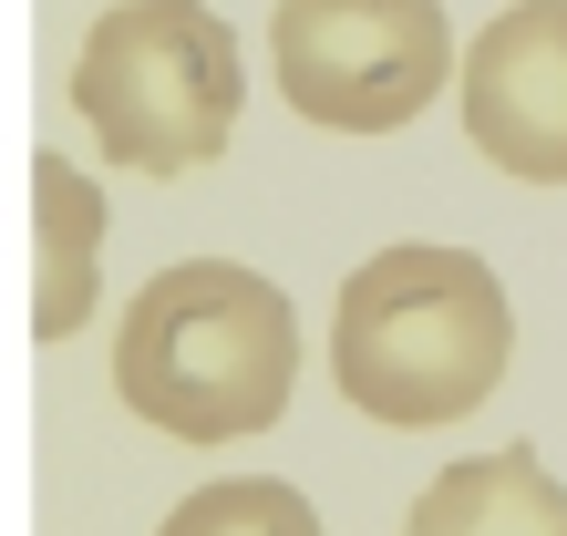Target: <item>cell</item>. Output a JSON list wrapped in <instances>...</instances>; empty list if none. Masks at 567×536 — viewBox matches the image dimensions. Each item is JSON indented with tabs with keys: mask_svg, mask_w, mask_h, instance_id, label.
Segmentation results:
<instances>
[{
	"mask_svg": "<svg viewBox=\"0 0 567 536\" xmlns=\"http://www.w3.org/2000/svg\"><path fill=\"white\" fill-rule=\"evenodd\" d=\"M114 392L165 444H248L299 392V310L238 258H176L114 330Z\"/></svg>",
	"mask_w": 567,
	"mask_h": 536,
	"instance_id": "1",
	"label": "cell"
},
{
	"mask_svg": "<svg viewBox=\"0 0 567 536\" xmlns=\"http://www.w3.org/2000/svg\"><path fill=\"white\" fill-rule=\"evenodd\" d=\"M516 310L475 248H382L341 279L330 310V382L351 413L392 433H444L506 382Z\"/></svg>",
	"mask_w": 567,
	"mask_h": 536,
	"instance_id": "2",
	"label": "cell"
},
{
	"mask_svg": "<svg viewBox=\"0 0 567 536\" xmlns=\"http://www.w3.org/2000/svg\"><path fill=\"white\" fill-rule=\"evenodd\" d=\"M73 114L93 124L104 165L196 176L227 155L248 114V62L207 0H114L73 52Z\"/></svg>",
	"mask_w": 567,
	"mask_h": 536,
	"instance_id": "3",
	"label": "cell"
},
{
	"mask_svg": "<svg viewBox=\"0 0 567 536\" xmlns=\"http://www.w3.org/2000/svg\"><path fill=\"white\" fill-rule=\"evenodd\" d=\"M269 62L299 124L392 134L454 83V21L444 0H279Z\"/></svg>",
	"mask_w": 567,
	"mask_h": 536,
	"instance_id": "4",
	"label": "cell"
},
{
	"mask_svg": "<svg viewBox=\"0 0 567 536\" xmlns=\"http://www.w3.org/2000/svg\"><path fill=\"white\" fill-rule=\"evenodd\" d=\"M464 134L495 176L567 186V0H516L464 42Z\"/></svg>",
	"mask_w": 567,
	"mask_h": 536,
	"instance_id": "5",
	"label": "cell"
},
{
	"mask_svg": "<svg viewBox=\"0 0 567 536\" xmlns=\"http://www.w3.org/2000/svg\"><path fill=\"white\" fill-rule=\"evenodd\" d=\"M403 536H567V485L547 475L537 444H495V454L444 464L413 495Z\"/></svg>",
	"mask_w": 567,
	"mask_h": 536,
	"instance_id": "6",
	"label": "cell"
},
{
	"mask_svg": "<svg viewBox=\"0 0 567 536\" xmlns=\"http://www.w3.org/2000/svg\"><path fill=\"white\" fill-rule=\"evenodd\" d=\"M93 248H104V186L73 155H31V341H73L93 320Z\"/></svg>",
	"mask_w": 567,
	"mask_h": 536,
	"instance_id": "7",
	"label": "cell"
},
{
	"mask_svg": "<svg viewBox=\"0 0 567 536\" xmlns=\"http://www.w3.org/2000/svg\"><path fill=\"white\" fill-rule=\"evenodd\" d=\"M155 536H320V516L279 475H238V485H196Z\"/></svg>",
	"mask_w": 567,
	"mask_h": 536,
	"instance_id": "8",
	"label": "cell"
}]
</instances>
